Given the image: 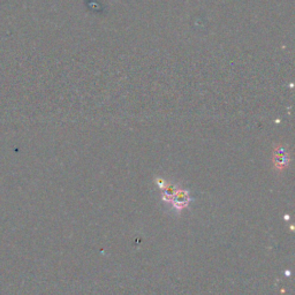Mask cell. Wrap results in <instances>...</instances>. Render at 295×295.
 <instances>
[{
  "instance_id": "obj_1",
  "label": "cell",
  "mask_w": 295,
  "mask_h": 295,
  "mask_svg": "<svg viewBox=\"0 0 295 295\" xmlns=\"http://www.w3.org/2000/svg\"><path fill=\"white\" fill-rule=\"evenodd\" d=\"M272 163L274 170L277 172L281 173L286 171L290 164V153L288 149L281 144H279L278 147L276 145L272 153Z\"/></svg>"
},
{
  "instance_id": "obj_2",
  "label": "cell",
  "mask_w": 295,
  "mask_h": 295,
  "mask_svg": "<svg viewBox=\"0 0 295 295\" xmlns=\"http://www.w3.org/2000/svg\"><path fill=\"white\" fill-rule=\"evenodd\" d=\"M192 201L190 191L187 189H183V188H179L178 190L175 191V194L173 195L170 204L173 207V209L176 212V214L180 215L181 211L187 209L189 207L190 202Z\"/></svg>"
},
{
  "instance_id": "obj_3",
  "label": "cell",
  "mask_w": 295,
  "mask_h": 295,
  "mask_svg": "<svg viewBox=\"0 0 295 295\" xmlns=\"http://www.w3.org/2000/svg\"><path fill=\"white\" fill-rule=\"evenodd\" d=\"M180 188V184L172 182V181H166L164 188L162 189V200L164 203H170L173 198V195L175 194V191Z\"/></svg>"
},
{
  "instance_id": "obj_4",
  "label": "cell",
  "mask_w": 295,
  "mask_h": 295,
  "mask_svg": "<svg viewBox=\"0 0 295 295\" xmlns=\"http://www.w3.org/2000/svg\"><path fill=\"white\" fill-rule=\"evenodd\" d=\"M166 181L167 180H165L164 178H160V176H157V178H155V183L157 184V186H158V188L160 190H162L164 188L165 183H166Z\"/></svg>"
},
{
  "instance_id": "obj_5",
  "label": "cell",
  "mask_w": 295,
  "mask_h": 295,
  "mask_svg": "<svg viewBox=\"0 0 295 295\" xmlns=\"http://www.w3.org/2000/svg\"><path fill=\"white\" fill-rule=\"evenodd\" d=\"M290 274H292V273H290V271H289V270H286V271H285V276H287V277H289V276H290Z\"/></svg>"
},
{
  "instance_id": "obj_6",
  "label": "cell",
  "mask_w": 295,
  "mask_h": 295,
  "mask_svg": "<svg viewBox=\"0 0 295 295\" xmlns=\"http://www.w3.org/2000/svg\"><path fill=\"white\" fill-rule=\"evenodd\" d=\"M284 218H285V220H289L290 219V216L289 215H285Z\"/></svg>"
},
{
  "instance_id": "obj_7",
  "label": "cell",
  "mask_w": 295,
  "mask_h": 295,
  "mask_svg": "<svg viewBox=\"0 0 295 295\" xmlns=\"http://www.w3.org/2000/svg\"><path fill=\"white\" fill-rule=\"evenodd\" d=\"M290 231H294V225H290Z\"/></svg>"
}]
</instances>
